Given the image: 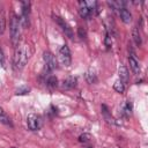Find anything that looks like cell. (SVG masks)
<instances>
[{"label": "cell", "mask_w": 148, "mask_h": 148, "mask_svg": "<svg viewBox=\"0 0 148 148\" xmlns=\"http://www.w3.org/2000/svg\"><path fill=\"white\" fill-rule=\"evenodd\" d=\"M29 57H30V49L28 45L24 44V45L16 47V51L14 54V60H13L14 67L16 69H22L27 65Z\"/></svg>", "instance_id": "cell-1"}, {"label": "cell", "mask_w": 148, "mask_h": 148, "mask_svg": "<svg viewBox=\"0 0 148 148\" xmlns=\"http://www.w3.org/2000/svg\"><path fill=\"white\" fill-rule=\"evenodd\" d=\"M20 27H21L20 18L16 15H13L12 20H10V39H12V43L14 46H17V44H18Z\"/></svg>", "instance_id": "cell-2"}, {"label": "cell", "mask_w": 148, "mask_h": 148, "mask_svg": "<svg viewBox=\"0 0 148 148\" xmlns=\"http://www.w3.org/2000/svg\"><path fill=\"white\" fill-rule=\"evenodd\" d=\"M58 57H59V60L61 62L62 66L65 67H68L72 62V57H71V51L68 49L67 45H62L59 50V53H58Z\"/></svg>", "instance_id": "cell-3"}, {"label": "cell", "mask_w": 148, "mask_h": 148, "mask_svg": "<svg viewBox=\"0 0 148 148\" xmlns=\"http://www.w3.org/2000/svg\"><path fill=\"white\" fill-rule=\"evenodd\" d=\"M42 124H43V120L42 118L38 116V114H35V113H30L28 117H27V125L29 127V130L31 131H37L42 127Z\"/></svg>", "instance_id": "cell-4"}, {"label": "cell", "mask_w": 148, "mask_h": 148, "mask_svg": "<svg viewBox=\"0 0 148 148\" xmlns=\"http://www.w3.org/2000/svg\"><path fill=\"white\" fill-rule=\"evenodd\" d=\"M43 60H44V64H45V69L47 72H51V71H53L56 68L57 60H56L54 56L50 51H45L43 53Z\"/></svg>", "instance_id": "cell-5"}, {"label": "cell", "mask_w": 148, "mask_h": 148, "mask_svg": "<svg viewBox=\"0 0 148 148\" xmlns=\"http://www.w3.org/2000/svg\"><path fill=\"white\" fill-rule=\"evenodd\" d=\"M53 20H54V22L61 28V30L64 31V34L69 38V39H73V37H74V35H73V31H72V29L69 28V25L60 17V16H53Z\"/></svg>", "instance_id": "cell-6"}, {"label": "cell", "mask_w": 148, "mask_h": 148, "mask_svg": "<svg viewBox=\"0 0 148 148\" xmlns=\"http://www.w3.org/2000/svg\"><path fill=\"white\" fill-rule=\"evenodd\" d=\"M79 5H80L79 13H80L81 17H82V18H86V20L90 18V17L92 16V14H91V12H90L89 7L87 6V2H86V1H80V2H79Z\"/></svg>", "instance_id": "cell-7"}, {"label": "cell", "mask_w": 148, "mask_h": 148, "mask_svg": "<svg viewBox=\"0 0 148 148\" xmlns=\"http://www.w3.org/2000/svg\"><path fill=\"white\" fill-rule=\"evenodd\" d=\"M128 62H130V67H131L132 72L135 75H139L140 74V65H139V61L136 60V58L133 54H131L128 57Z\"/></svg>", "instance_id": "cell-8"}, {"label": "cell", "mask_w": 148, "mask_h": 148, "mask_svg": "<svg viewBox=\"0 0 148 148\" xmlns=\"http://www.w3.org/2000/svg\"><path fill=\"white\" fill-rule=\"evenodd\" d=\"M76 83H77L76 77H74V76H69V77H67L66 80L62 81L61 88H62V89H73V88L76 86Z\"/></svg>", "instance_id": "cell-9"}, {"label": "cell", "mask_w": 148, "mask_h": 148, "mask_svg": "<svg viewBox=\"0 0 148 148\" xmlns=\"http://www.w3.org/2000/svg\"><path fill=\"white\" fill-rule=\"evenodd\" d=\"M119 81L125 86L127 82H128V71L127 68L124 66V65H120L119 66Z\"/></svg>", "instance_id": "cell-10"}, {"label": "cell", "mask_w": 148, "mask_h": 148, "mask_svg": "<svg viewBox=\"0 0 148 148\" xmlns=\"http://www.w3.org/2000/svg\"><path fill=\"white\" fill-rule=\"evenodd\" d=\"M119 15H120L121 21L125 22V23H130V22L132 21V15H131V13H130L126 8L119 9Z\"/></svg>", "instance_id": "cell-11"}, {"label": "cell", "mask_w": 148, "mask_h": 148, "mask_svg": "<svg viewBox=\"0 0 148 148\" xmlns=\"http://www.w3.org/2000/svg\"><path fill=\"white\" fill-rule=\"evenodd\" d=\"M102 113H103V116H104V118H105V120H106L108 123L117 124V121H116L114 118L110 114V112H109V110H108V108H106L105 105H102Z\"/></svg>", "instance_id": "cell-12"}, {"label": "cell", "mask_w": 148, "mask_h": 148, "mask_svg": "<svg viewBox=\"0 0 148 148\" xmlns=\"http://www.w3.org/2000/svg\"><path fill=\"white\" fill-rule=\"evenodd\" d=\"M6 29V14L3 8H1L0 10V34H3Z\"/></svg>", "instance_id": "cell-13"}, {"label": "cell", "mask_w": 148, "mask_h": 148, "mask_svg": "<svg viewBox=\"0 0 148 148\" xmlns=\"http://www.w3.org/2000/svg\"><path fill=\"white\" fill-rule=\"evenodd\" d=\"M79 141L81 143H83V145H88V143H90L92 141V136L89 133H83V134H81L79 136Z\"/></svg>", "instance_id": "cell-14"}, {"label": "cell", "mask_w": 148, "mask_h": 148, "mask_svg": "<svg viewBox=\"0 0 148 148\" xmlns=\"http://www.w3.org/2000/svg\"><path fill=\"white\" fill-rule=\"evenodd\" d=\"M132 36H133V39L135 42V44L138 46L141 45V36H140V32H139V29L136 27L133 28V31H132Z\"/></svg>", "instance_id": "cell-15"}, {"label": "cell", "mask_w": 148, "mask_h": 148, "mask_svg": "<svg viewBox=\"0 0 148 148\" xmlns=\"http://www.w3.org/2000/svg\"><path fill=\"white\" fill-rule=\"evenodd\" d=\"M86 80H87V82H88V83H95V82L97 81L96 74H95L91 69H89V71L86 73Z\"/></svg>", "instance_id": "cell-16"}, {"label": "cell", "mask_w": 148, "mask_h": 148, "mask_svg": "<svg viewBox=\"0 0 148 148\" xmlns=\"http://www.w3.org/2000/svg\"><path fill=\"white\" fill-rule=\"evenodd\" d=\"M57 84H58V80H57V77L56 76H49L47 77V80H46V86L47 87H50V88H54V87H57Z\"/></svg>", "instance_id": "cell-17"}, {"label": "cell", "mask_w": 148, "mask_h": 148, "mask_svg": "<svg viewBox=\"0 0 148 148\" xmlns=\"http://www.w3.org/2000/svg\"><path fill=\"white\" fill-rule=\"evenodd\" d=\"M113 89L117 91V92H124V90H125V86L118 80V81H116L114 83H113Z\"/></svg>", "instance_id": "cell-18"}, {"label": "cell", "mask_w": 148, "mask_h": 148, "mask_svg": "<svg viewBox=\"0 0 148 148\" xmlns=\"http://www.w3.org/2000/svg\"><path fill=\"white\" fill-rule=\"evenodd\" d=\"M0 123H1V124H5V125H10V126H12V121H10L9 117H8L5 112L0 114Z\"/></svg>", "instance_id": "cell-19"}, {"label": "cell", "mask_w": 148, "mask_h": 148, "mask_svg": "<svg viewBox=\"0 0 148 148\" xmlns=\"http://www.w3.org/2000/svg\"><path fill=\"white\" fill-rule=\"evenodd\" d=\"M123 114L125 116V117H128L130 114H131V112H132V106H131V104L130 103H126L124 106H123Z\"/></svg>", "instance_id": "cell-20"}, {"label": "cell", "mask_w": 148, "mask_h": 148, "mask_svg": "<svg viewBox=\"0 0 148 148\" xmlns=\"http://www.w3.org/2000/svg\"><path fill=\"white\" fill-rule=\"evenodd\" d=\"M29 91H30V89H29L28 87L23 86V87H20V88L16 90V95H25V94H28Z\"/></svg>", "instance_id": "cell-21"}, {"label": "cell", "mask_w": 148, "mask_h": 148, "mask_svg": "<svg viewBox=\"0 0 148 148\" xmlns=\"http://www.w3.org/2000/svg\"><path fill=\"white\" fill-rule=\"evenodd\" d=\"M77 35H79V37H80L81 39H86V37H87V32H86V30H84L82 27H79V29H77Z\"/></svg>", "instance_id": "cell-22"}, {"label": "cell", "mask_w": 148, "mask_h": 148, "mask_svg": "<svg viewBox=\"0 0 148 148\" xmlns=\"http://www.w3.org/2000/svg\"><path fill=\"white\" fill-rule=\"evenodd\" d=\"M0 66L5 67V56H3V52H2L1 47H0Z\"/></svg>", "instance_id": "cell-23"}, {"label": "cell", "mask_w": 148, "mask_h": 148, "mask_svg": "<svg viewBox=\"0 0 148 148\" xmlns=\"http://www.w3.org/2000/svg\"><path fill=\"white\" fill-rule=\"evenodd\" d=\"M105 44H106L108 47L111 46V40H110V35H109V32H106V36H105Z\"/></svg>", "instance_id": "cell-24"}, {"label": "cell", "mask_w": 148, "mask_h": 148, "mask_svg": "<svg viewBox=\"0 0 148 148\" xmlns=\"http://www.w3.org/2000/svg\"><path fill=\"white\" fill-rule=\"evenodd\" d=\"M1 113H3V110H2L1 108H0V114H1Z\"/></svg>", "instance_id": "cell-25"}, {"label": "cell", "mask_w": 148, "mask_h": 148, "mask_svg": "<svg viewBox=\"0 0 148 148\" xmlns=\"http://www.w3.org/2000/svg\"><path fill=\"white\" fill-rule=\"evenodd\" d=\"M10 148H15V147H10Z\"/></svg>", "instance_id": "cell-26"}, {"label": "cell", "mask_w": 148, "mask_h": 148, "mask_svg": "<svg viewBox=\"0 0 148 148\" xmlns=\"http://www.w3.org/2000/svg\"><path fill=\"white\" fill-rule=\"evenodd\" d=\"M114 148H119V147H114Z\"/></svg>", "instance_id": "cell-27"}]
</instances>
